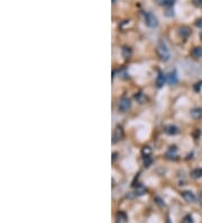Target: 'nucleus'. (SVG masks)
Here are the masks:
<instances>
[{"label": "nucleus", "instance_id": "obj_10", "mask_svg": "<svg viewBox=\"0 0 202 223\" xmlns=\"http://www.w3.org/2000/svg\"><path fill=\"white\" fill-rule=\"evenodd\" d=\"M191 116L193 119H199L202 116V109H200V108H194V109L191 112Z\"/></svg>", "mask_w": 202, "mask_h": 223}, {"label": "nucleus", "instance_id": "obj_8", "mask_svg": "<svg viewBox=\"0 0 202 223\" xmlns=\"http://www.w3.org/2000/svg\"><path fill=\"white\" fill-rule=\"evenodd\" d=\"M191 55L195 59H199L202 56V47H194V49L191 51Z\"/></svg>", "mask_w": 202, "mask_h": 223}, {"label": "nucleus", "instance_id": "obj_14", "mask_svg": "<svg viewBox=\"0 0 202 223\" xmlns=\"http://www.w3.org/2000/svg\"><path fill=\"white\" fill-rule=\"evenodd\" d=\"M161 5H163V6H172V5L174 4L175 0H157Z\"/></svg>", "mask_w": 202, "mask_h": 223}, {"label": "nucleus", "instance_id": "obj_17", "mask_svg": "<svg viewBox=\"0 0 202 223\" xmlns=\"http://www.w3.org/2000/svg\"><path fill=\"white\" fill-rule=\"evenodd\" d=\"M195 25H197L198 27L202 28V18H201V19H199V21H197V23H195Z\"/></svg>", "mask_w": 202, "mask_h": 223}, {"label": "nucleus", "instance_id": "obj_11", "mask_svg": "<svg viewBox=\"0 0 202 223\" xmlns=\"http://www.w3.org/2000/svg\"><path fill=\"white\" fill-rule=\"evenodd\" d=\"M121 136H122V131L120 129H117L115 131V133H114V136H112V142L115 143V142H117L118 140H120L121 139Z\"/></svg>", "mask_w": 202, "mask_h": 223}, {"label": "nucleus", "instance_id": "obj_19", "mask_svg": "<svg viewBox=\"0 0 202 223\" xmlns=\"http://www.w3.org/2000/svg\"><path fill=\"white\" fill-rule=\"evenodd\" d=\"M166 223H171V221H170V220H167V222Z\"/></svg>", "mask_w": 202, "mask_h": 223}, {"label": "nucleus", "instance_id": "obj_15", "mask_svg": "<svg viewBox=\"0 0 202 223\" xmlns=\"http://www.w3.org/2000/svg\"><path fill=\"white\" fill-rule=\"evenodd\" d=\"M130 54H132V52H130V50L128 49V47H124L122 49V55H124V58H129L130 56Z\"/></svg>", "mask_w": 202, "mask_h": 223}, {"label": "nucleus", "instance_id": "obj_4", "mask_svg": "<svg viewBox=\"0 0 202 223\" xmlns=\"http://www.w3.org/2000/svg\"><path fill=\"white\" fill-rule=\"evenodd\" d=\"M181 194H182V197H183L188 203L195 202V195L192 192H190V191H183Z\"/></svg>", "mask_w": 202, "mask_h": 223}, {"label": "nucleus", "instance_id": "obj_13", "mask_svg": "<svg viewBox=\"0 0 202 223\" xmlns=\"http://www.w3.org/2000/svg\"><path fill=\"white\" fill-rule=\"evenodd\" d=\"M142 153H143V156L145 158H146V157H150V153H152V149H150V146H144L143 150H142Z\"/></svg>", "mask_w": 202, "mask_h": 223}, {"label": "nucleus", "instance_id": "obj_6", "mask_svg": "<svg viewBox=\"0 0 202 223\" xmlns=\"http://www.w3.org/2000/svg\"><path fill=\"white\" fill-rule=\"evenodd\" d=\"M166 79H167V82H168V84H171V85L176 84V81H178V76H176V72H175V71H173V72H170L166 76Z\"/></svg>", "mask_w": 202, "mask_h": 223}, {"label": "nucleus", "instance_id": "obj_18", "mask_svg": "<svg viewBox=\"0 0 202 223\" xmlns=\"http://www.w3.org/2000/svg\"><path fill=\"white\" fill-rule=\"evenodd\" d=\"M199 199H200V204L202 205V193L200 194V196H199Z\"/></svg>", "mask_w": 202, "mask_h": 223}, {"label": "nucleus", "instance_id": "obj_1", "mask_svg": "<svg viewBox=\"0 0 202 223\" xmlns=\"http://www.w3.org/2000/svg\"><path fill=\"white\" fill-rule=\"evenodd\" d=\"M156 51H157L158 56L161 58V60H163V61H167V60H168V58H170V52H168L167 46L165 45L163 42L158 43Z\"/></svg>", "mask_w": 202, "mask_h": 223}, {"label": "nucleus", "instance_id": "obj_3", "mask_svg": "<svg viewBox=\"0 0 202 223\" xmlns=\"http://www.w3.org/2000/svg\"><path fill=\"white\" fill-rule=\"evenodd\" d=\"M130 100H129L128 98H122L121 100L119 101V104H118V109L120 112H127L130 108Z\"/></svg>", "mask_w": 202, "mask_h": 223}, {"label": "nucleus", "instance_id": "obj_7", "mask_svg": "<svg viewBox=\"0 0 202 223\" xmlns=\"http://www.w3.org/2000/svg\"><path fill=\"white\" fill-rule=\"evenodd\" d=\"M164 131H165V133H167V134H171V135H173V134H176V133L179 132L178 127H176V126H174V125H167V126H165Z\"/></svg>", "mask_w": 202, "mask_h": 223}, {"label": "nucleus", "instance_id": "obj_12", "mask_svg": "<svg viewBox=\"0 0 202 223\" xmlns=\"http://www.w3.org/2000/svg\"><path fill=\"white\" fill-rule=\"evenodd\" d=\"M192 177L193 178H201L202 177V168H197L192 171Z\"/></svg>", "mask_w": 202, "mask_h": 223}, {"label": "nucleus", "instance_id": "obj_9", "mask_svg": "<svg viewBox=\"0 0 202 223\" xmlns=\"http://www.w3.org/2000/svg\"><path fill=\"white\" fill-rule=\"evenodd\" d=\"M166 80H167L166 76L163 74V73H160V74H158V77H157V79H156L157 86H158V87H162V86L164 85V82H165Z\"/></svg>", "mask_w": 202, "mask_h": 223}, {"label": "nucleus", "instance_id": "obj_2", "mask_svg": "<svg viewBox=\"0 0 202 223\" xmlns=\"http://www.w3.org/2000/svg\"><path fill=\"white\" fill-rule=\"evenodd\" d=\"M144 18H145V23H146L150 27H156L158 21L157 18L154 16L152 13H144Z\"/></svg>", "mask_w": 202, "mask_h": 223}, {"label": "nucleus", "instance_id": "obj_5", "mask_svg": "<svg viewBox=\"0 0 202 223\" xmlns=\"http://www.w3.org/2000/svg\"><path fill=\"white\" fill-rule=\"evenodd\" d=\"M128 220V216L125 212H118L116 214V222L117 223H126Z\"/></svg>", "mask_w": 202, "mask_h": 223}, {"label": "nucleus", "instance_id": "obj_16", "mask_svg": "<svg viewBox=\"0 0 202 223\" xmlns=\"http://www.w3.org/2000/svg\"><path fill=\"white\" fill-rule=\"evenodd\" d=\"M182 223H194V221H193V217H192L191 215H186V216H184V219H183Z\"/></svg>", "mask_w": 202, "mask_h": 223}]
</instances>
